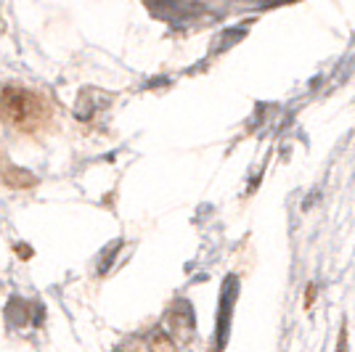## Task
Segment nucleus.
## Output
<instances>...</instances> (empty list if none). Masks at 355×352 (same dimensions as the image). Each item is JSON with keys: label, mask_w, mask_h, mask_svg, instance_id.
I'll use <instances>...</instances> for the list:
<instances>
[{"label": "nucleus", "mask_w": 355, "mask_h": 352, "mask_svg": "<svg viewBox=\"0 0 355 352\" xmlns=\"http://www.w3.org/2000/svg\"><path fill=\"white\" fill-rule=\"evenodd\" d=\"M236 289H239L236 279L225 281V289H223V297H220V310H218V347H223L225 337H228L231 313H234V305H236Z\"/></svg>", "instance_id": "obj_2"}, {"label": "nucleus", "mask_w": 355, "mask_h": 352, "mask_svg": "<svg viewBox=\"0 0 355 352\" xmlns=\"http://www.w3.org/2000/svg\"><path fill=\"white\" fill-rule=\"evenodd\" d=\"M117 249H119V241H114V244H109V249L104 252L106 260H104V263H98V270H101V273H106V270H109V260H112V252H117Z\"/></svg>", "instance_id": "obj_4"}, {"label": "nucleus", "mask_w": 355, "mask_h": 352, "mask_svg": "<svg viewBox=\"0 0 355 352\" xmlns=\"http://www.w3.org/2000/svg\"><path fill=\"white\" fill-rule=\"evenodd\" d=\"M0 114H3L6 122L24 127L37 114V98L32 96L30 90L19 88V85H8L0 93Z\"/></svg>", "instance_id": "obj_1"}, {"label": "nucleus", "mask_w": 355, "mask_h": 352, "mask_svg": "<svg viewBox=\"0 0 355 352\" xmlns=\"http://www.w3.org/2000/svg\"><path fill=\"white\" fill-rule=\"evenodd\" d=\"M6 318L14 323V326H24V323L30 321V305L21 297H14L8 302V308H6Z\"/></svg>", "instance_id": "obj_3"}]
</instances>
